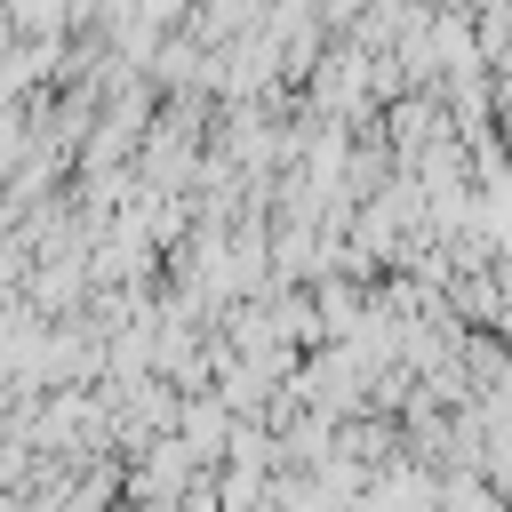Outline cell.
Listing matches in <instances>:
<instances>
[]
</instances>
